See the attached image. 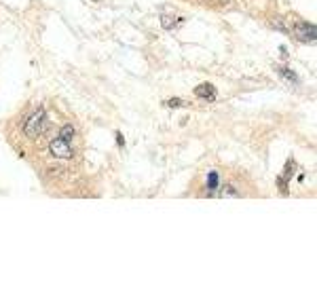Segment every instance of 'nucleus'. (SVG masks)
Listing matches in <instances>:
<instances>
[{"label": "nucleus", "mask_w": 317, "mask_h": 281, "mask_svg": "<svg viewBox=\"0 0 317 281\" xmlns=\"http://www.w3.org/2000/svg\"><path fill=\"white\" fill-rule=\"evenodd\" d=\"M44 127H47V114H44V108H38L30 114V119L25 120L23 125V133L28 136L30 140H36L40 133L44 131Z\"/></svg>", "instance_id": "f257e3e1"}, {"label": "nucleus", "mask_w": 317, "mask_h": 281, "mask_svg": "<svg viewBox=\"0 0 317 281\" xmlns=\"http://www.w3.org/2000/svg\"><path fill=\"white\" fill-rule=\"evenodd\" d=\"M49 150H51V155L57 157V159H70L72 157V146H70L68 140H63L59 136H57L55 140H51Z\"/></svg>", "instance_id": "f03ea898"}, {"label": "nucleus", "mask_w": 317, "mask_h": 281, "mask_svg": "<svg viewBox=\"0 0 317 281\" xmlns=\"http://www.w3.org/2000/svg\"><path fill=\"white\" fill-rule=\"evenodd\" d=\"M294 34H296L298 40L304 42V44H313L315 38H317L315 25H313V23H304V21H300V23L294 25Z\"/></svg>", "instance_id": "7ed1b4c3"}, {"label": "nucleus", "mask_w": 317, "mask_h": 281, "mask_svg": "<svg viewBox=\"0 0 317 281\" xmlns=\"http://www.w3.org/2000/svg\"><path fill=\"white\" fill-rule=\"evenodd\" d=\"M195 95L201 100H207V101H214L216 95H218V91H216L214 85H209V82H203V85L195 87Z\"/></svg>", "instance_id": "20e7f679"}, {"label": "nucleus", "mask_w": 317, "mask_h": 281, "mask_svg": "<svg viewBox=\"0 0 317 281\" xmlns=\"http://www.w3.org/2000/svg\"><path fill=\"white\" fill-rule=\"evenodd\" d=\"M220 186V176L218 171H209L207 174V190H216Z\"/></svg>", "instance_id": "39448f33"}, {"label": "nucleus", "mask_w": 317, "mask_h": 281, "mask_svg": "<svg viewBox=\"0 0 317 281\" xmlns=\"http://www.w3.org/2000/svg\"><path fill=\"white\" fill-rule=\"evenodd\" d=\"M59 138L68 140V142H72V138H74V127H72V125H63L61 131H59Z\"/></svg>", "instance_id": "423d86ee"}, {"label": "nucleus", "mask_w": 317, "mask_h": 281, "mask_svg": "<svg viewBox=\"0 0 317 281\" xmlns=\"http://www.w3.org/2000/svg\"><path fill=\"white\" fill-rule=\"evenodd\" d=\"M277 72L281 74V76H285V80L298 82V76H296V72H292V70H288V68H277Z\"/></svg>", "instance_id": "0eeeda50"}, {"label": "nucleus", "mask_w": 317, "mask_h": 281, "mask_svg": "<svg viewBox=\"0 0 317 281\" xmlns=\"http://www.w3.org/2000/svg\"><path fill=\"white\" fill-rule=\"evenodd\" d=\"M220 195H222V197H239V190L233 188L231 184H224V186L220 188Z\"/></svg>", "instance_id": "6e6552de"}, {"label": "nucleus", "mask_w": 317, "mask_h": 281, "mask_svg": "<svg viewBox=\"0 0 317 281\" xmlns=\"http://www.w3.org/2000/svg\"><path fill=\"white\" fill-rule=\"evenodd\" d=\"M165 104H167L169 108H184V106H188L186 101H184V100H180V98H171V100H167V101H165Z\"/></svg>", "instance_id": "1a4fd4ad"}, {"label": "nucleus", "mask_w": 317, "mask_h": 281, "mask_svg": "<svg viewBox=\"0 0 317 281\" xmlns=\"http://www.w3.org/2000/svg\"><path fill=\"white\" fill-rule=\"evenodd\" d=\"M273 25H277V30H279V32H283V34H290V30L283 25L281 19H275V21H273Z\"/></svg>", "instance_id": "9d476101"}, {"label": "nucleus", "mask_w": 317, "mask_h": 281, "mask_svg": "<svg viewBox=\"0 0 317 281\" xmlns=\"http://www.w3.org/2000/svg\"><path fill=\"white\" fill-rule=\"evenodd\" d=\"M161 21H163V28H171V25H174V19H169L167 15H163V19H161Z\"/></svg>", "instance_id": "9b49d317"}, {"label": "nucleus", "mask_w": 317, "mask_h": 281, "mask_svg": "<svg viewBox=\"0 0 317 281\" xmlns=\"http://www.w3.org/2000/svg\"><path fill=\"white\" fill-rule=\"evenodd\" d=\"M117 144L120 146V148H123V146H125V138L120 136V133H117Z\"/></svg>", "instance_id": "f8f14e48"}]
</instances>
